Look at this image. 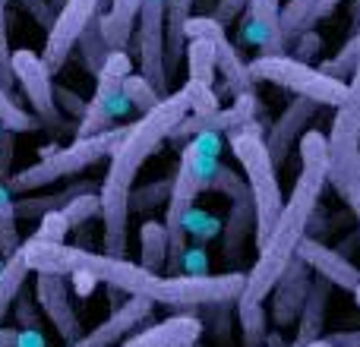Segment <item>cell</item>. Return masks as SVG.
Here are the masks:
<instances>
[{
	"instance_id": "obj_45",
	"label": "cell",
	"mask_w": 360,
	"mask_h": 347,
	"mask_svg": "<svg viewBox=\"0 0 360 347\" xmlns=\"http://www.w3.org/2000/svg\"><path fill=\"white\" fill-rule=\"evenodd\" d=\"M199 344V338H184V341H177V344H171V347H196Z\"/></svg>"
},
{
	"instance_id": "obj_15",
	"label": "cell",
	"mask_w": 360,
	"mask_h": 347,
	"mask_svg": "<svg viewBox=\"0 0 360 347\" xmlns=\"http://www.w3.org/2000/svg\"><path fill=\"white\" fill-rule=\"evenodd\" d=\"M310 284H313V268L304 259H294L285 268L281 281L272 287V294H269V300H272V322L278 329L297 325L300 310L307 303V294H310Z\"/></svg>"
},
{
	"instance_id": "obj_42",
	"label": "cell",
	"mask_w": 360,
	"mask_h": 347,
	"mask_svg": "<svg viewBox=\"0 0 360 347\" xmlns=\"http://www.w3.org/2000/svg\"><path fill=\"white\" fill-rule=\"evenodd\" d=\"M247 10H250V0H218L212 19H215V22H221V25H231L234 19L247 16Z\"/></svg>"
},
{
	"instance_id": "obj_1",
	"label": "cell",
	"mask_w": 360,
	"mask_h": 347,
	"mask_svg": "<svg viewBox=\"0 0 360 347\" xmlns=\"http://www.w3.org/2000/svg\"><path fill=\"white\" fill-rule=\"evenodd\" d=\"M25 266L35 275H60V278H89L120 291L127 297H139L168 310H196V306H228L237 303L247 284V272L224 275H155L146 272L139 262L111 259L105 253H92L67 243H41L25 240L22 247Z\"/></svg>"
},
{
	"instance_id": "obj_32",
	"label": "cell",
	"mask_w": 360,
	"mask_h": 347,
	"mask_svg": "<svg viewBox=\"0 0 360 347\" xmlns=\"http://www.w3.org/2000/svg\"><path fill=\"white\" fill-rule=\"evenodd\" d=\"M124 98L130 101V107H136L139 114L155 111V107L165 101L162 95H158V89L139 73H133L130 79H124Z\"/></svg>"
},
{
	"instance_id": "obj_46",
	"label": "cell",
	"mask_w": 360,
	"mask_h": 347,
	"mask_svg": "<svg viewBox=\"0 0 360 347\" xmlns=\"http://www.w3.org/2000/svg\"><path fill=\"white\" fill-rule=\"evenodd\" d=\"M313 347H332V341H329V338H323V341H316Z\"/></svg>"
},
{
	"instance_id": "obj_4",
	"label": "cell",
	"mask_w": 360,
	"mask_h": 347,
	"mask_svg": "<svg viewBox=\"0 0 360 347\" xmlns=\"http://www.w3.org/2000/svg\"><path fill=\"white\" fill-rule=\"evenodd\" d=\"M127 126H114V130H105L98 136H82L73 139L70 145H44L38 152V162L29 164V168L16 171L10 177V192L19 196V192H32L41 190V186H51L63 177H73V174H82L86 168L98 164L101 158H111L117 152V145L124 143Z\"/></svg>"
},
{
	"instance_id": "obj_3",
	"label": "cell",
	"mask_w": 360,
	"mask_h": 347,
	"mask_svg": "<svg viewBox=\"0 0 360 347\" xmlns=\"http://www.w3.org/2000/svg\"><path fill=\"white\" fill-rule=\"evenodd\" d=\"M221 164V136L215 133H202L193 136L180 152V164L171 180V196L165 205V230H168V275H180L186 256V234H184V218L196 209L199 192H209L212 174Z\"/></svg>"
},
{
	"instance_id": "obj_26",
	"label": "cell",
	"mask_w": 360,
	"mask_h": 347,
	"mask_svg": "<svg viewBox=\"0 0 360 347\" xmlns=\"http://www.w3.org/2000/svg\"><path fill=\"white\" fill-rule=\"evenodd\" d=\"M184 60H186V70H190V82L215 89L218 60H215V44H212L209 38H190Z\"/></svg>"
},
{
	"instance_id": "obj_43",
	"label": "cell",
	"mask_w": 360,
	"mask_h": 347,
	"mask_svg": "<svg viewBox=\"0 0 360 347\" xmlns=\"http://www.w3.org/2000/svg\"><path fill=\"white\" fill-rule=\"evenodd\" d=\"M10 164H13V133L0 136V183H10Z\"/></svg>"
},
{
	"instance_id": "obj_38",
	"label": "cell",
	"mask_w": 360,
	"mask_h": 347,
	"mask_svg": "<svg viewBox=\"0 0 360 347\" xmlns=\"http://www.w3.org/2000/svg\"><path fill=\"white\" fill-rule=\"evenodd\" d=\"M323 51V35H319L316 29L313 32H304V35L297 38V41L291 44V57L294 60H300V63H310L313 57Z\"/></svg>"
},
{
	"instance_id": "obj_19",
	"label": "cell",
	"mask_w": 360,
	"mask_h": 347,
	"mask_svg": "<svg viewBox=\"0 0 360 347\" xmlns=\"http://www.w3.org/2000/svg\"><path fill=\"white\" fill-rule=\"evenodd\" d=\"M193 4L196 0H168V10H165V73H168V82L177 76L186 57V22L193 19Z\"/></svg>"
},
{
	"instance_id": "obj_40",
	"label": "cell",
	"mask_w": 360,
	"mask_h": 347,
	"mask_svg": "<svg viewBox=\"0 0 360 347\" xmlns=\"http://www.w3.org/2000/svg\"><path fill=\"white\" fill-rule=\"evenodd\" d=\"M19 4H22L25 10H29V16L35 19V22L41 25L44 32L54 29V19H57V13H54V10H57V6L51 4V0H19Z\"/></svg>"
},
{
	"instance_id": "obj_41",
	"label": "cell",
	"mask_w": 360,
	"mask_h": 347,
	"mask_svg": "<svg viewBox=\"0 0 360 347\" xmlns=\"http://www.w3.org/2000/svg\"><path fill=\"white\" fill-rule=\"evenodd\" d=\"M54 101H57V111L60 114H70V117H86V105L89 101H82V98H76L70 89H60V86H54Z\"/></svg>"
},
{
	"instance_id": "obj_37",
	"label": "cell",
	"mask_w": 360,
	"mask_h": 347,
	"mask_svg": "<svg viewBox=\"0 0 360 347\" xmlns=\"http://www.w3.org/2000/svg\"><path fill=\"white\" fill-rule=\"evenodd\" d=\"M0 347H48L41 332H25V329H10L0 325Z\"/></svg>"
},
{
	"instance_id": "obj_22",
	"label": "cell",
	"mask_w": 360,
	"mask_h": 347,
	"mask_svg": "<svg viewBox=\"0 0 360 347\" xmlns=\"http://www.w3.org/2000/svg\"><path fill=\"white\" fill-rule=\"evenodd\" d=\"M250 234H256V209H253V196H240V199H231V211H228V221L221 228L224 237V259H240L243 247H247Z\"/></svg>"
},
{
	"instance_id": "obj_30",
	"label": "cell",
	"mask_w": 360,
	"mask_h": 347,
	"mask_svg": "<svg viewBox=\"0 0 360 347\" xmlns=\"http://www.w3.org/2000/svg\"><path fill=\"white\" fill-rule=\"evenodd\" d=\"M357 63H360V32H354V35L345 41V48L338 51L335 57H329V60H323V73L329 76V79H338V82H354L357 76Z\"/></svg>"
},
{
	"instance_id": "obj_29",
	"label": "cell",
	"mask_w": 360,
	"mask_h": 347,
	"mask_svg": "<svg viewBox=\"0 0 360 347\" xmlns=\"http://www.w3.org/2000/svg\"><path fill=\"white\" fill-rule=\"evenodd\" d=\"M76 48H79V57H82V63H86V70L92 76H98L101 67H105V60H108V54H111V48H108V41H105V32H101V13L79 35Z\"/></svg>"
},
{
	"instance_id": "obj_28",
	"label": "cell",
	"mask_w": 360,
	"mask_h": 347,
	"mask_svg": "<svg viewBox=\"0 0 360 347\" xmlns=\"http://www.w3.org/2000/svg\"><path fill=\"white\" fill-rule=\"evenodd\" d=\"M16 199H13L10 186L0 183V262H6L10 256L19 253L22 240H19V228H16Z\"/></svg>"
},
{
	"instance_id": "obj_44",
	"label": "cell",
	"mask_w": 360,
	"mask_h": 347,
	"mask_svg": "<svg viewBox=\"0 0 360 347\" xmlns=\"http://www.w3.org/2000/svg\"><path fill=\"white\" fill-rule=\"evenodd\" d=\"M329 341H332V347H360V329H351V332H332Z\"/></svg>"
},
{
	"instance_id": "obj_8",
	"label": "cell",
	"mask_w": 360,
	"mask_h": 347,
	"mask_svg": "<svg viewBox=\"0 0 360 347\" xmlns=\"http://www.w3.org/2000/svg\"><path fill=\"white\" fill-rule=\"evenodd\" d=\"M130 76H133V54L130 51H111L101 73L95 76V95L86 105V117L73 130L76 139L114 130L117 117L130 114V101L124 98V79H130Z\"/></svg>"
},
{
	"instance_id": "obj_17",
	"label": "cell",
	"mask_w": 360,
	"mask_h": 347,
	"mask_svg": "<svg viewBox=\"0 0 360 347\" xmlns=\"http://www.w3.org/2000/svg\"><path fill=\"white\" fill-rule=\"evenodd\" d=\"M316 114H319V105L316 101H310V98H294L291 105L281 111V117L275 120L272 130L266 133V149H269V155H272L275 168L288 162L291 149L304 139L307 124H310Z\"/></svg>"
},
{
	"instance_id": "obj_20",
	"label": "cell",
	"mask_w": 360,
	"mask_h": 347,
	"mask_svg": "<svg viewBox=\"0 0 360 347\" xmlns=\"http://www.w3.org/2000/svg\"><path fill=\"white\" fill-rule=\"evenodd\" d=\"M329 294L332 284L323 278H313L310 294H307V303L300 310L297 319V335H294L291 347H313L316 341H323L326 332V310H329Z\"/></svg>"
},
{
	"instance_id": "obj_12",
	"label": "cell",
	"mask_w": 360,
	"mask_h": 347,
	"mask_svg": "<svg viewBox=\"0 0 360 347\" xmlns=\"http://www.w3.org/2000/svg\"><path fill=\"white\" fill-rule=\"evenodd\" d=\"M101 4H105V0H63V6L57 10L54 29L48 32L44 51H41V60H44V67L51 70V76L63 70V63H67L70 54L76 51L79 35L89 29V22L98 16Z\"/></svg>"
},
{
	"instance_id": "obj_16",
	"label": "cell",
	"mask_w": 360,
	"mask_h": 347,
	"mask_svg": "<svg viewBox=\"0 0 360 347\" xmlns=\"http://www.w3.org/2000/svg\"><path fill=\"white\" fill-rule=\"evenodd\" d=\"M152 306L155 303H149V300L130 297L124 306H114V313L105 322H98L92 332H86L79 341H73L70 347H117V344H124L127 338L149 319Z\"/></svg>"
},
{
	"instance_id": "obj_13",
	"label": "cell",
	"mask_w": 360,
	"mask_h": 347,
	"mask_svg": "<svg viewBox=\"0 0 360 347\" xmlns=\"http://www.w3.org/2000/svg\"><path fill=\"white\" fill-rule=\"evenodd\" d=\"M256 111H259V98H256V92H253V95H243V98H234V105L218 107V111H212V114H190L186 120H180V126L171 133L168 143L186 145L193 136H202V133H215V136L234 133L247 124H256Z\"/></svg>"
},
{
	"instance_id": "obj_31",
	"label": "cell",
	"mask_w": 360,
	"mask_h": 347,
	"mask_svg": "<svg viewBox=\"0 0 360 347\" xmlns=\"http://www.w3.org/2000/svg\"><path fill=\"white\" fill-rule=\"evenodd\" d=\"M0 126H4L6 133H13V136H16V133H38L41 130V124H38V120L13 98V92H6L4 86H0Z\"/></svg>"
},
{
	"instance_id": "obj_21",
	"label": "cell",
	"mask_w": 360,
	"mask_h": 347,
	"mask_svg": "<svg viewBox=\"0 0 360 347\" xmlns=\"http://www.w3.org/2000/svg\"><path fill=\"white\" fill-rule=\"evenodd\" d=\"M202 335V322L190 313H180V316H171L165 322H155L149 329H139L127 338L124 344L117 347H171L184 338H199Z\"/></svg>"
},
{
	"instance_id": "obj_48",
	"label": "cell",
	"mask_w": 360,
	"mask_h": 347,
	"mask_svg": "<svg viewBox=\"0 0 360 347\" xmlns=\"http://www.w3.org/2000/svg\"><path fill=\"white\" fill-rule=\"evenodd\" d=\"M196 347H202V344H196Z\"/></svg>"
},
{
	"instance_id": "obj_14",
	"label": "cell",
	"mask_w": 360,
	"mask_h": 347,
	"mask_svg": "<svg viewBox=\"0 0 360 347\" xmlns=\"http://www.w3.org/2000/svg\"><path fill=\"white\" fill-rule=\"evenodd\" d=\"M35 303L38 310L44 313L54 332L67 341V347L73 341H79V332H82V322H79V313L73 306V294H70V281L60 278V275H38L35 278Z\"/></svg>"
},
{
	"instance_id": "obj_10",
	"label": "cell",
	"mask_w": 360,
	"mask_h": 347,
	"mask_svg": "<svg viewBox=\"0 0 360 347\" xmlns=\"http://www.w3.org/2000/svg\"><path fill=\"white\" fill-rule=\"evenodd\" d=\"M165 10L168 0H146L143 13L136 22V60H139V76L158 89L162 98H168V73H165Z\"/></svg>"
},
{
	"instance_id": "obj_7",
	"label": "cell",
	"mask_w": 360,
	"mask_h": 347,
	"mask_svg": "<svg viewBox=\"0 0 360 347\" xmlns=\"http://www.w3.org/2000/svg\"><path fill=\"white\" fill-rule=\"evenodd\" d=\"M329 145V183L351 211H360V101L351 98L335 111Z\"/></svg>"
},
{
	"instance_id": "obj_25",
	"label": "cell",
	"mask_w": 360,
	"mask_h": 347,
	"mask_svg": "<svg viewBox=\"0 0 360 347\" xmlns=\"http://www.w3.org/2000/svg\"><path fill=\"white\" fill-rule=\"evenodd\" d=\"M139 266L146 272H155L162 275V268H168V253H171V243H168V230H165V221H146L139 228Z\"/></svg>"
},
{
	"instance_id": "obj_47",
	"label": "cell",
	"mask_w": 360,
	"mask_h": 347,
	"mask_svg": "<svg viewBox=\"0 0 360 347\" xmlns=\"http://www.w3.org/2000/svg\"><path fill=\"white\" fill-rule=\"evenodd\" d=\"M360 32V29H357ZM354 82H360V63H357V76H354ZM354 82H351V86H354Z\"/></svg>"
},
{
	"instance_id": "obj_9",
	"label": "cell",
	"mask_w": 360,
	"mask_h": 347,
	"mask_svg": "<svg viewBox=\"0 0 360 347\" xmlns=\"http://www.w3.org/2000/svg\"><path fill=\"white\" fill-rule=\"evenodd\" d=\"M13 79L16 86L22 89V95L29 98L32 105V117L41 124V130H70L67 117L57 111V101H54V76L51 70L44 67L41 54L35 51L22 48V51H13Z\"/></svg>"
},
{
	"instance_id": "obj_24",
	"label": "cell",
	"mask_w": 360,
	"mask_h": 347,
	"mask_svg": "<svg viewBox=\"0 0 360 347\" xmlns=\"http://www.w3.org/2000/svg\"><path fill=\"white\" fill-rule=\"evenodd\" d=\"M278 13H281V0H250V10L243 16V32H240L243 41L266 51L275 41V32H278Z\"/></svg>"
},
{
	"instance_id": "obj_39",
	"label": "cell",
	"mask_w": 360,
	"mask_h": 347,
	"mask_svg": "<svg viewBox=\"0 0 360 347\" xmlns=\"http://www.w3.org/2000/svg\"><path fill=\"white\" fill-rule=\"evenodd\" d=\"M13 313H16V319H19V329L38 332V303H35V297H29V294L22 291L16 297V303H13Z\"/></svg>"
},
{
	"instance_id": "obj_5",
	"label": "cell",
	"mask_w": 360,
	"mask_h": 347,
	"mask_svg": "<svg viewBox=\"0 0 360 347\" xmlns=\"http://www.w3.org/2000/svg\"><path fill=\"white\" fill-rule=\"evenodd\" d=\"M228 143L234 158L243 168V180L250 186L253 196V209H256V247L269 237V230L275 228L285 199H281V183H278V168H275L272 155L266 149V136H262L259 120L247 124L240 130L228 133Z\"/></svg>"
},
{
	"instance_id": "obj_35",
	"label": "cell",
	"mask_w": 360,
	"mask_h": 347,
	"mask_svg": "<svg viewBox=\"0 0 360 347\" xmlns=\"http://www.w3.org/2000/svg\"><path fill=\"white\" fill-rule=\"evenodd\" d=\"M63 215H67L70 228H79V224H86L89 218L101 215V202H98V192H86V196L73 199V202L67 205V209H60Z\"/></svg>"
},
{
	"instance_id": "obj_2",
	"label": "cell",
	"mask_w": 360,
	"mask_h": 347,
	"mask_svg": "<svg viewBox=\"0 0 360 347\" xmlns=\"http://www.w3.org/2000/svg\"><path fill=\"white\" fill-rule=\"evenodd\" d=\"M326 186H329V145H326V133L307 130L304 139H300V174L294 180V190L288 196L275 228L256 247V262L247 272V284H243L240 300L234 303L237 310L266 306L269 294L281 281L285 268L297 259V249L307 240L310 218L316 211Z\"/></svg>"
},
{
	"instance_id": "obj_18",
	"label": "cell",
	"mask_w": 360,
	"mask_h": 347,
	"mask_svg": "<svg viewBox=\"0 0 360 347\" xmlns=\"http://www.w3.org/2000/svg\"><path fill=\"white\" fill-rule=\"evenodd\" d=\"M297 259H304L307 266L313 268V275L329 281L332 287H342V291H351V294L360 287V268L354 262H348L338 249H329L326 243L313 240V237H307V240L300 243Z\"/></svg>"
},
{
	"instance_id": "obj_36",
	"label": "cell",
	"mask_w": 360,
	"mask_h": 347,
	"mask_svg": "<svg viewBox=\"0 0 360 347\" xmlns=\"http://www.w3.org/2000/svg\"><path fill=\"white\" fill-rule=\"evenodd\" d=\"M218 228H221V224H218L215 218L202 215V211H196V209L184 218V234H193L196 240H212V237L218 234Z\"/></svg>"
},
{
	"instance_id": "obj_11",
	"label": "cell",
	"mask_w": 360,
	"mask_h": 347,
	"mask_svg": "<svg viewBox=\"0 0 360 347\" xmlns=\"http://www.w3.org/2000/svg\"><path fill=\"white\" fill-rule=\"evenodd\" d=\"M190 38H209L215 44V60H218V73L224 79V92L231 98H243V95H253L256 82L250 76L247 60L240 57V51L231 44L228 32H224L221 22H215L212 16H193L186 22V41Z\"/></svg>"
},
{
	"instance_id": "obj_23",
	"label": "cell",
	"mask_w": 360,
	"mask_h": 347,
	"mask_svg": "<svg viewBox=\"0 0 360 347\" xmlns=\"http://www.w3.org/2000/svg\"><path fill=\"white\" fill-rule=\"evenodd\" d=\"M143 4L146 0H114L111 10L101 16V32H105V41L111 51H127L130 35L136 32Z\"/></svg>"
},
{
	"instance_id": "obj_27",
	"label": "cell",
	"mask_w": 360,
	"mask_h": 347,
	"mask_svg": "<svg viewBox=\"0 0 360 347\" xmlns=\"http://www.w3.org/2000/svg\"><path fill=\"white\" fill-rule=\"evenodd\" d=\"M25 278H29V266H25V256L19 249L16 256H10L6 262H0V325H4V316L13 310L16 297L22 294Z\"/></svg>"
},
{
	"instance_id": "obj_33",
	"label": "cell",
	"mask_w": 360,
	"mask_h": 347,
	"mask_svg": "<svg viewBox=\"0 0 360 347\" xmlns=\"http://www.w3.org/2000/svg\"><path fill=\"white\" fill-rule=\"evenodd\" d=\"M70 221L63 211H48V215L38 221V230L32 240H41V243H67V234H70Z\"/></svg>"
},
{
	"instance_id": "obj_6",
	"label": "cell",
	"mask_w": 360,
	"mask_h": 347,
	"mask_svg": "<svg viewBox=\"0 0 360 347\" xmlns=\"http://www.w3.org/2000/svg\"><path fill=\"white\" fill-rule=\"evenodd\" d=\"M253 82H269V86H281L294 92V98H310L319 107H345L351 101V86L348 82L329 79L319 67L313 63H300L291 54H259L247 63Z\"/></svg>"
},
{
	"instance_id": "obj_34",
	"label": "cell",
	"mask_w": 360,
	"mask_h": 347,
	"mask_svg": "<svg viewBox=\"0 0 360 347\" xmlns=\"http://www.w3.org/2000/svg\"><path fill=\"white\" fill-rule=\"evenodd\" d=\"M0 86L13 92L16 79H13V51H10V35H6V0H0Z\"/></svg>"
}]
</instances>
